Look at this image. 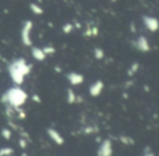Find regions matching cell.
Wrapping results in <instances>:
<instances>
[{
  "label": "cell",
  "mask_w": 159,
  "mask_h": 156,
  "mask_svg": "<svg viewBox=\"0 0 159 156\" xmlns=\"http://www.w3.org/2000/svg\"><path fill=\"white\" fill-rule=\"evenodd\" d=\"M98 33H99V30H98V27L97 26H92L91 27V35L92 36H97L98 35Z\"/></svg>",
  "instance_id": "obj_20"
},
{
  "label": "cell",
  "mask_w": 159,
  "mask_h": 156,
  "mask_svg": "<svg viewBox=\"0 0 159 156\" xmlns=\"http://www.w3.org/2000/svg\"><path fill=\"white\" fill-rule=\"evenodd\" d=\"M29 95L21 86L16 85L8 88L1 96V102L12 109H19L26 103Z\"/></svg>",
  "instance_id": "obj_2"
},
{
  "label": "cell",
  "mask_w": 159,
  "mask_h": 156,
  "mask_svg": "<svg viewBox=\"0 0 159 156\" xmlns=\"http://www.w3.org/2000/svg\"><path fill=\"white\" fill-rule=\"evenodd\" d=\"M113 146L112 142L109 139H105L100 142L97 149V156H112Z\"/></svg>",
  "instance_id": "obj_4"
},
{
  "label": "cell",
  "mask_w": 159,
  "mask_h": 156,
  "mask_svg": "<svg viewBox=\"0 0 159 156\" xmlns=\"http://www.w3.org/2000/svg\"><path fill=\"white\" fill-rule=\"evenodd\" d=\"M33 99H34V102H38V103H39V102H40L39 97H38L37 95H34V96H33Z\"/></svg>",
  "instance_id": "obj_23"
},
{
  "label": "cell",
  "mask_w": 159,
  "mask_h": 156,
  "mask_svg": "<svg viewBox=\"0 0 159 156\" xmlns=\"http://www.w3.org/2000/svg\"><path fill=\"white\" fill-rule=\"evenodd\" d=\"M34 23L31 20H26L22 25L21 29V40H22L23 45L27 47H31L33 45V40H32V31H33Z\"/></svg>",
  "instance_id": "obj_3"
},
{
  "label": "cell",
  "mask_w": 159,
  "mask_h": 156,
  "mask_svg": "<svg viewBox=\"0 0 159 156\" xmlns=\"http://www.w3.org/2000/svg\"><path fill=\"white\" fill-rule=\"evenodd\" d=\"M77 101V95L75 94V92L72 88H68L66 91V102L69 104H74Z\"/></svg>",
  "instance_id": "obj_11"
},
{
  "label": "cell",
  "mask_w": 159,
  "mask_h": 156,
  "mask_svg": "<svg viewBox=\"0 0 159 156\" xmlns=\"http://www.w3.org/2000/svg\"><path fill=\"white\" fill-rule=\"evenodd\" d=\"M31 54H32V57L35 60H37V61H44L47 57L46 54L43 50V48H40V47H32Z\"/></svg>",
  "instance_id": "obj_10"
},
{
  "label": "cell",
  "mask_w": 159,
  "mask_h": 156,
  "mask_svg": "<svg viewBox=\"0 0 159 156\" xmlns=\"http://www.w3.org/2000/svg\"><path fill=\"white\" fill-rule=\"evenodd\" d=\"M143 156H155V154L152 153V151H147V152H145V153L143 154Z\"/></svg>",
  "instance_id": "obj_22"
},
{
  "label": "cell",
  "mask_w": 159,
  "mask_h": 156,
  "mask_svg": "<svg viewBox=\"0 0 159 156\" xmlns=\"http://www.w3.org/2000/svg\"><path fill=\"white\" fill-rule=\"evenodd\" d=\"M104 88H105L104 82H102V80H97V81H95L94 83H92L91 86H89V95L93 97H98L102 93Z\"/></svg>",
  "instance_id": "obj_7"
},
{
  "label": "cell",
  "mask_w": 159,
  "mask_h": 156,
  "mask_svg": "<svg viewBox=\"0 0 159 156\" xmlns=\"http://www.w3.org/2000/svg\"><path fill=\"white\" fill-rule=\"evenodd\" d=\"M94 57L97 60H102V58L105 57V51L102 50V48H99V47H96V48L94 49Z\"/></svg>",
  "instance_id": "obj_14"
},
{
  "label": "cell",
  "mask_w": 159,
  "mask_h": 156,
  "mask_svg": "<svg viewBox=\"0 0 159 156\" xmlns=\"http://www.w3.org/2000/svg\"><path fill=\"white\" fill-rule=\"evenodd\" d=\"M11 130L8 129V128H5V129H2V131H1V135H2V138H5L6 140H9V139H11Z\"/></svg>",
  "instance_id": "obj_18"
},
{
  "label": "cell",
  "mask_w": 159,
  "mask_h": 156,
  "mask_svg": "<svg viewBox=\"0 0 159 156\" xmlns=\"http://www.w3.org/2000/svg\"><path fill=\"white\" fill-rule=\"evenodd\" d=\"M32 66L26 61L25 58H16L13 59L8 66V73L16 85L21 86L25 81V78L31 73Z\"/></svg>",
  "instance_id": "obj_1"
},
{
  "label": "cell",
  "mask_w": 159,
  "mask_h": 156,
  "mask_svg": "<svg viewBox=\"0 0 159 156\" xmlns=\"http://www.w3.org/2000/svg\"><path fill=\"white\" fill-rule=\"evenodd\" d=\"M133 45H134L135 48L139 51H141V53H148V51L150 50L149 42H148L147 37H145V36H143V35L139 36V37L134 40Z\"/></svg>",
  "instance_id": "obj_5"
},
{
  "label": "cell",
  "mask_w": 159,
  "mask_h": 156,
  "mask_svg": "<svg viewBox=\"0 0 159 156\" xmlns=\"http://www.w3.org/2000/svg\"><path fill=\"white\" fill-rule=\"evenodd\" d=\"M21 144V147H23V149H24V147H26V141L24 140V139H21L20 140V142H19Z\"/></svg>",
  "instance_id": "obj_21"
},
{
  "label": "cell",
  "mask_w": 159,
  "mask_h": 156,
  "mask_svg": "<svg viewBox=\"0 0 159 156\" xmlns=\"http://www.w3.org/2000/svg\"><path fill=\"white\" fill-rule=\"evenodd\" d=\"M30 10H31V11L33 12L35 16H42V14L44 13V10H43V8L40 7L39 5L35 3V2L30 3Z\"/></svg>",
  "instance_id": "obj_12"
},
{
  "label": "cell",
  "mask_w": 159,
  "mask_h": 156,
  "mask_svg": "<svg viewBox=\"0 0 159 156\" xmlns=\"http://www.w3.org/2000/svg\"><path fill=\"white\" fill-rule=\"evenodd\" d=\"M139 62H133V64H131L130 69L128 70V74L130 75V77H132V75H134L135 73L139 71Z\"/></svg>",
  "instance_id": "obj_13"
},
{
  "label": "cell",
  "mask_w": 159,
  "mask_h": 156,
  "mask_svg": "<svg viewBox=\"0 0 159 156\" xmlns=\"http://www.w3.org/2000/svg\"><path fill=\"white\" fill-rule=\"evenodd\" d=\"M47 134L50 138V140L52 142H55L57 145H62L64 143V138L61 135L58 130H56L55 128H48L47 129Z\"/></svg>",
  "instance_id": "obj_8"
},
{
  "label": "cell",
  "mask_w": 159,
  "mask_h": 156,
  "mask_svg": "<svg viewBox=\"0 0 159 156\" xmlns=\"http://www.w3.org/2000/svg\"><path fill=\"white\" fill-rule=\"evenodd\" d=\"M66 80H68L71 85L76 86L84 82V77H83V74H81L79 72H69L66 74Z\"/></svg>",
  "instance_id": "obj_9"
},
{
  "label": "cell",
  "mask_w": 159,
  "mask_h": 156,
  "mask_svg": "<svg viewBox=\"0 0 159 156\" xmlns=\"http://www.w3.org/2000/svg\"><path fill=\"white\" fill-rule=\"evenodd\" d=\"M11 154H13V149L11 147H2V149H0V156H10Z\"/></svg>",
  "instance_id": "obj_15"
},
{
  "label": "cell",
  "mask_w": 159,
  "mask_h": 156,
  "mask_svg": "<svg viewBox=\"0 0 159 156\" xmlns=\"http://www.w3.org/2000/svg\"><path fill=\"white\" fill-rule=\"evenodd\" d=\"M73 27H74V25H73L72 23H66V24L62 26V31L66 34H70L71 32L73 31Z\"/></svg>",
  "instance_id": "obj_17"
},
{
  "label": "cell",
  "mask_w": 159,
  "mask_h": 156,
  "mask_svg": "<svg viewBox=\"0 0 159 156\" xmlns=\"http://www.w3.org/2000/svg\"><path fill=\"white\" fill-rule=\"evenodd\" d=\"M43 50H44V53L46 54V56L48 55H53V54L56 53V48L53 46H51V45H48V46H45L44 48H43Z\"/></svg>",
  "instance_id": "obj_16"
},
{
  "label": "cell",
  "mask_w": 159,
  "mask_h": 156,
  "mask_svg": "<svg viewBox=\"0 0 159 156\" xmlns=\"http://www.w3.org/2000/svg\"><path fill=\"white\" fill-rule=\"evenodd\" d=\"M120 139H121V141H122V142L124 143V144L131 145V144H133V143H134V141H133L132 139H131L130 136H128V135H124V136L122 135V136H121V138H120Z\"/></svg>",
  "instance_id": "obj_19"
},
{
  "label": "cell",
  "mask_w": 159,
  "mask_h": 156,
  "mask_svg": "<svg viewBox=\"0 0 159 156\" xmlns=\"http://www.w3.org/2000/svg\"><path fill=\"white\" fill-rule=\"evenodd\" d=\"M143 24L146 29L149 32L154 33L158 30L159 27V22L155 17H150V16H144L143 17Z\"/></svg>",
  "instance_id": "obj_6"
}]
</instances>
